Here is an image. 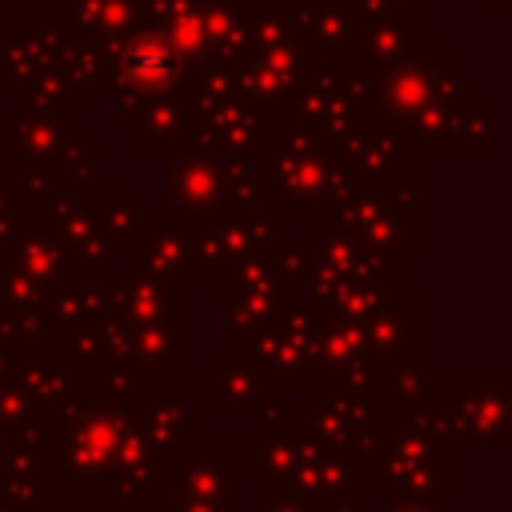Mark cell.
<instances>
[{
    "label": "cell",
    "mask_w": 512,
    "mask_h": 512,
    "mask_svg": "<svg viewBox=\"0 0 512 512\" xmlns=\"http://www.w3.org/2000/svg\"><path fill=\"white\" fill-rule=\"evenodd\" d=\"M168 72H172V52H168V44H160V40H140V44L132 48V76H136V80L160 84V80H168Z\"/></svg>",
    "instance_id": "cell-1"
}]
</instances>
